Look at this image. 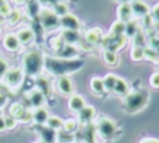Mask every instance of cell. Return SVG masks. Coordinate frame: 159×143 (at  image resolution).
<instances>
[{"mask_svg": "<svg viewBox=\"0 0 159 143\" xmlns=\"http://www.w3.org/2000/svg\"><path fill=\"white\" fill-rule=\"evenodd\" d=\"M84 65L82 60L77 58H62V57H43V66L47 71H50L53 75L60 76H67L68 73L76 72L81 70V67Z\"/></svg>", "mask_w": 159, "mask_h": 143, "instance_id": "obj_1", "label": "cell"}, {"mask_svg": "<svg viewBox=\"0 0 159 143\" xmlns=\"http://www.w3.org/2000/svg\"><path fill=\"white\" fill-rule=\"evenodd\" d=\"M149 101V93L145 90L134 91L132 93H128L124 98V108L129 113H135L143 109Z\"/></svg>", "mask_w": 159, "mask_h": 143, "instance_id": "obj_2", "label": "cell"}, {"mask_svg": "<svg viewBox=\"0 0 159 143\" xmlns=\"http://www.w3.org/2000/svg\"><path fill=\"white\" fill-rule=\"evenodd\" d=\"M24 71L30 76H39L43 67V56L40 51L32 50L24 55L22 57Z\"/></svg>", "mask_w": 159, "mask_h": 143, "instance_id": "obj_3", "label": "cell"}, {"mask_svg": "<svg viewBox=\"0 0 159 143\" xmlns=\"http://www.w3.org/2000/svg\"><path fill=\"white\" fill-rule=\"evenodd\" d=\"M36 20L41 29L45 31H53L56 29H60V17L55 14L53 10H50L48 7H41V11Z\"/></svg>", "mask_w": 159, "mask_h": 143, "instance_id": "obj_4", "label": "cell"}, {"mask_svg": "<svg viewBox=\"0 0 159 143\" xmlns=\"http://www.w3.org/2000/svg\"><path fill=\"white\" fill-rule=\"evenodd\" d=\"M101 42H102V45L106 50L116 52L125 45L127 37H125V35H112V34H109L108 36L102 37Z\"/></svg>", "mask_w": 159, "mask_h": 143, "instance_id": "obj_5", "label": "cell"}, {"mask_svg": "<svg viewBox=\"0 0 159 143\" xmlns=\"http://www.w3.org/2000/svg\"><path fill=\"white\" fill-rule=\"evenodd\" d=\"M22 80H24V70L19 67L9 68V71L2 77V82L9 88H17L22 83Z\"/></svg>", "mask_w": 159, "mask_h": 143, "instance_id": "obj_6", "label": "cell"}, {"mask_svg": "<svg viewBox=\"0 0 159 143\" xmlns=\"http://www.w3.org/2000/svg\"><path fill=\"white\" fill-rule=\"evenodd\" d=\"M116 123L108 118V117H102L97 121L96 123V131L103 137V138H109L114 134L116 132Z\"/></svg>", "mask_w": 159, "mask_h": 143, "instance_id": "obj_7", "label": "cell"}, {"mask_svg": "<svg viewBox=\"0 0 159 143\" xmlns=\"http://www.w3.org/2000/svg\"><path fill=\"white\" fill-rule=\"evenodd\" d=\"M10 114L16 121H20V122H24V123H27L32 119V113L30 111H27L24 107V104L19 103V102H15L10 106Z\"/></svg>", "mask_w": 159, "mask_h": 143, "instance_id": "obj_8", "label": "cell"}, {"mask_svg": "<svg viewBox=\"0 0 159 143\" xmlns=\"http://www.w3.org/2000/svg\"><path fill=\"white\" fill-rule=\"evenodd\" d=\"M35 129L37 131V133L43 143H56L57 142V132L55 129L46 127L43 124H37L35 127Z\"/></svg>", "mask_w": 159, "mask_h": 143, "instance_id": "obj_9", "label": "cell"}, {"mask_svg": "<svg viewBox=\"0 0 159 143\" xmlns=\"http://www.w3.org/2000/svg\"><path fill=\"white\" fill-rule=\"evenodd\" d=\"M60 27L62 30H71V31H80L81 29V22L80 20L72 15V14H67L62 17H60Z\"/></svg>", "mask_w": 159, "mask_h": 143, "instance_id": "obj_10", "label": "cell"}, {"mask_svg": "<svg viewBox=\"0 0 159 143\" xmlns=\"http://www.w3.org/2000/svg\"><path fill=\"white\" fill-rule=\"evenodd\" d=\"M117 16H118V20L124 22V24L132 21L133 20V11H132L130 4L129 2L119 4V6L117 9Z\"/></svg>", "mask_w": 159, "mask_h": 143, "instance_id": "obj_11", "label": "cell"}, {"mask_svg": "<svg viewBox=\"0 0 159 143\" xmlns=\"http://www.w3.org/2000/svg\"><path fill=\"white\" fill-rule=\"evenodd\" d=\"M130 7H132V11H133V16H137V17H144V16L149 15V12H150L149 6L142 0L132 1Z\"/></svg>", "mask_w": 159, "mask_h": 143, "instance_id": "obj_12", "label": "cell"}, {"mask_svg": "<svg viewBox=\"0 0 159 143\" xmlns=\"http://www.w3.org/2000/svg\"><path fill=\"white\" fill-rule=\"evenodd\" d=\"M2 46L7 50V51H11V52H15L20 48L21 44L16 36V34H6L2 39Z\"/></svg>", "mask_w": 159, "mask_h": 143, "instance_id": "obj_13", "label": "cell"}, {"mask_svg": "<svg viewBox=\"0 0 159 143\" xmlns=\"http://www.w3.org/2000/svg\"><path fill=\"white\" fill-rule=\"evenodd\" d=\"M27 99L30 102V104L34 107V108H40L42 107V104L45 103V96L43 93L37 90V88H34L31 90L29 93H27Z\"/></svg>", "mask_w": 159, "mask_h": 143, "instance_id": "obj_14", "label": "cell"}, {"mask_svg": "<svg viewBox=\"0 0 159 143\" xmlns=\"http://www.w3.org/2000/svg\"><path fill=\"white\" fill-rule=\"evenodd\" d=\"M57 88L62 95H72L73 83L68 76H60L57 78Z\"/></svg>", "mask_w": 159, "mask_h": 143, "instance_id": "obj_15", "label": "cell"}, {"mask_svg": "<svg viewBox=\"0 0 159 143\" xmlns=\"http://www.w3.org/2000/svg\"><path fill=\"white\" fill-rule=\"evenodd\" d=\"M36 86H37L36 88L40 90L45 97H48L52 95V86H51V82L47 77L41 76V75L36 76Z\"/></svg>", "mask_w": 159, "mask_h": 143, "instance_id": "obj_16", "label": "cell"}, {"mask_svg": "<svg viewBox=\"0 0 159 143\" xmlns=\"http://www.w3.org/2000/svg\"><path fill=\"white\" fill-rule=\"evenodd\" d=\"M16 36H17L21 45H27V44H31L34 41L35 32H34V29H31V27H24V29L17 31Z\"/></svg>", "mask_w": 159, "mask_h": 143, "instance_id": "obj_17", "label": "cell"}, {"mask_svg": "<svg viewBox=\"0 0 159 143\" xmlns=\"http://www.w3.org/2000/svg\"><path fill=\"white\" fill-rule=\"evenodd\" d=\"M84 41L89 45H97L102 41V31L98 27L89 29L84 32Z\"/></svg>", "mask_w": 159, "mask_h": 143, "instance_id": "obj_18", "label": "cell"}, {"mask_svg": "<svg viewBox=\"0 0 159 143\" xmlns=\"http://www.w3.org/2000/svg\"><path fill=\"white\" fill-rule=\"evenodd\" d=\"M94 114H96V109L93 106H84L78 112V121H80V123H83V124L89 123L93 119Z\"/></svg>", "mask_w": 159, "mask_h": 143, "instance_id": "obj_19", "label": "cell"}, {"mask_svg": "<svg viewBox=\"0 0 159 143\" xmlns=\"http://www.w3.org/2000/svg\"><path fill=\"white\" fill-rule=\"evenodd\" d=\"M86 106V102H84V98L80 95H72L70 97V101H68V107L71 111L73 112H80L83 107Z\"/></svg>", "mask_w": 159, "mask_h": 143, "instance_id": "obj_20", "label": "cell"}, {"mask_svg": "<svg viewBox=\"0 0 159 143\" xmlns=\"http://www.w3.org/2000/svg\"><path fill=\"white\" fill-rule=\"evenodd\" d=\"M62 40L67 45H73L80 41V32L78 31H71V30H62L61 35Z\"/></svg>", "mask_w": 159, "mask_h": 143, "instance_id": "obj_21", "label": "cell"}, {"mask_svg": "<svg viewBox=\"0 0 159 143\" xmlns=\"http://www.w3.org/2000/svg\"><path fill=\"white\" fill-rule=\"evenodd\" d=\"M48 112L46 108L40 107V108H35V111L32 112V119L37 123V124H45L48 119Z\"/></svg>", "mask_w": 159, "mask_h": 143, "instance_id": "obj_22", "label": "cell"}, {"mask_svg": "<svg viewBox=\"0 0 159 143\" xmlns=\"http://www.w3.org/2000/svg\"><path fill=\"white\" fill-rule=\"evenodd\" d=\"M112 92H114L116 95H119V96H127L129 93V86H128L127 81L120 78V77H118Z\"/></svg>", "mask_w": 159, "mask_h": 143, "instance_id": "obj_23", "label": "cell"}, {"mask_svg": "<svg viewBox=\"0 0 159 143\" xmlns=\"http://www.w3.org/2000/svg\"><path fill=\"white\" fill-rule=\"evenodd\" d=\"M26 9H27V14L36 20L40 11H41V5L37 2V0H27L26 1Z\"/></svg>", "mask_w": 159, "mask_h": 143, "instance_id": "obj_24", "label": "cell"}, {"mask_svg": "<svg viewBox=\"0 0 159 143\" xmlns=\"http://www.w3.org/2000/svg\"><path fill=\"white\" fill-rule=\"evenodd\" d=\"M77 53L78 51L76 50V47H73V45H67V44L58 51V55L62 58H76Z\"/></svg>", "mask_w": 159, "mask_h": 143, "instance_id": "obj_25", "label": "cell"}, {"mask_svg": "<svg viewBox=\"0 0 159 143\" xmlns=\"http://www.w3.org/2000/svg\"><path fill=\"white\" fill-rule=\"evenodd\" d=\"M91 90L93 91V93L96 95H102L106 90H104V85H103V80L99 77H93L91 80Z\"/></svg>", "mask_w": 159, "mask_h": 143, "instance_id": "obj_26", "label": "cell"}, {"mask_svg": "<svg viewBox=\"0 0 159 143\" xmlns=\"http://www.w3.org/2000/svg\"><path fill=\"white\" fill-rule=\"evenodd\" d=\"M138 29H139V26H138L137 21L132 20V21L127 22V24H125V31H124L125 37H134V36L139 32Z\"/></svg>", "mask_w": 159, "mask_h": 143, "instance_id": "obj_27", "label": "cell"}, {"mask_svg": "<svg viewBox=\"0 0 159 143\" xmlns=\"http://www.w3.org/2000/svg\"><path fill=\"white\" fill-rule=\"evenodd\" d=\"M117 76L114 73H107L102 80H103V85H104V90L106 91H113L114 85L117 82Z\"/></svg>", "mask_w": 159, "mask_h": 143, "instance_id": "obj_28", "label": "cell"}, {"mask_svg": "<svg viewBox=\"0 0 159 143\" xmlns=\"http://www.w3.org/2000/svg\"><path fill=\"white\" fill-rule=\"evenodd\" d=\"M103 60L109 66H116L118 63V56H117V53L116 52H112V51H108V50H104L103 51Z\"/></svg>", "mask_w": 159, "mask_h": 143, "instance_id": "obj_29", "label": "cell"}, {"mask_svg": "<svg viewBox=\"0 0 159 143\" xmlns=\"http://www.w3.org/2000/svg\"><path fill=\"white\" fill-rule=\"evenodd\" d=\"M57 142L60 143H73L75 142V136L73 133H68L66 131H60L57 132Z\"/></svg>", "mask_w": 159, "mask_h": 143, "instance_id": "obj_30", "label": "cell"}, {"mask_svg": "<svg viewBox=\"0 0 159 143\" xmlns=\"http://www.w3.org/2000/svg\"><path fill=\"white\" fill-rule=\"evenodd\" d=\"M68 9H70L68 5H67L65 1H61V2L56 4L52 10L55 11V14H56L58 17H62V16H65V15L68 14Z\"/></svg>", "mask_w": 159, "mask_h": 143, "instance_id": "obj_31", "label": "cell"}, {"mask_svg": "<svg viewBox=\"0 0 159 143\" xmlns=\"http://www.w3.org/2000/svg\"><path fill=\"white\" fill-rule=\"evenodd\" d=\"M124 31H125V24L119 21V20L113 22L111 26V34L112 35H124Z\"/></svg>", "mask_w": 159, "mask_h": 143, "instance_id": "obj_32", "label": "cell"}, {"mask_svg": "<svg viewBox=\"0 0 159 143\" xmlns=\"http://www.w3.org/2000/svg\"><path fill=\"white\" fill-rule=\"evenodd\" d=\"M63 131L68 132V133H73L75 131H77L78 128V121L73 119V118H70V119H66L63 121V126H62Z\"/></svg>", "mask_w": 159, "mask_h": 143, "instance_id": "obj_33", "label": "cell"}, {"mask_svg": "<svg viewBox=\"0 0 159 143\" xmlns=\"http://www.w3.org/2000/svg\"><path fill=\"white\" fill-rule=\"evenodd\" d=\"M46 123H47V127H50L52 129H60L63 126V121L60 117H56V116H50Z\"/></svg>", "mask_w": 159, "mask_h": 143, "instance_id": "obj_34", "label": "cell"}, {"mask_svg": "<svg viewBox=\"0 0 159 143\" xmlns=\"http://www.w3.org/2000/svg\"><path fill=\"white\" fill-rule=\"evenodd\" d=\"M6 19H7L9 25H11V26L19 24L20 20H21V12H20V10H11V12L9 14V16Z\"/></svg>", "mask_w": 159, "mask_h": 143, "instance_id": "obj_35", "label": "cell"}, {"mask_svg": "<svg viewBox=\"0 0 159 143\" xmlns=\"http://www.w3.org/2000/svg\"><path fill=\"white\" fill-rule=\"evenodd\" d=\"M130 57L134 61H140L142 58H144V47L133 46V48L130 51Z\"/></svg>", "mask_w": 159, "mask_h": 143, "instance_id": "obj_36", "label": "cell"}, {"mask_svg": "<svg viewBox=\"0 0 159 143\" xmlns=\"http://www.w3.org/2000/svg\"><path fill=\"white\" fill-rule=\"evenodd\" d=\"M144 58L154 62H159V53L152 47H144Z\"/></svg>", "mask_w": 159, "mask_h": 143, "instance_id": "obj_37", "label": "cell"}, {"mask_svg": "<svg viewBox=\"0 0 159 143\" xmlns=\"http://www.w3.org/2000/svg\"><path fill=\"white\" fill-rule=\"evenodd\" d=\"M7 71H9V63H7V61L2 56H0V80H2V77L5 76V73Z\"/></svg>", "mask_w": 159, "mask_h": 143, "instance_id": "obj_38", "label": "cell"}, {"mask_svg": "<svg viewBox=\"0 0 159 143\" xmlns=\"http://www.w3.org/2000/svg\"><path fill=\"white\" fill-rule=\"evenodd\" d=\"M5 124H6V129H14L17 124V121L14 117L9 116V117H5Z\"/></svg>", "mask_w": 159, "mask_h": 143, "instance_id": "obj_39", "label": "cell"}, {"mask_svg": "<svg viewBox=\"0 0 159 143\" xmlns=\"http://www.w3.org/2000/svg\"><path fill=\"white\" fill-rule=\"evenodd\" d=\"M149 83H150L152 87H154V88H159V72H155V73H153V75L150 76V78H149Z\"/></svg>", "mask_w": 159, "mask_h": 143, "instance_id": "obj_40", "label": "cell"}, {"mask_svg": "<svg viewBox=\"0 0 159 143\" xmlns=\"http://www.w3.org/2000/svg\"><path fill=\"white\" fill-rule=\"evenodd\" d=\"M61 1H65V0H37V2L40 5H43V6H55L56 4L61 2Z\"/></svg>", "mask_w": 159, "mask_h": 143, "instance_id": "obj_41", "label": "cell"}, {"mask_svg": "<svg viewBox=\"0 0 159 143\" xmlns=\"http://www.w3.org/2000/svg\"><path fill=\"white\" fill-rule=\"evenodd\" d=\"M153 20L155 22H159V4L153 7Z\"/></svg>", "mask_w": 159, "mask_h": 143, "instance_id": "obj_42", "label": "cell"}, {"mask_svg": "<svg viewBox=\"0 0 159 143\" xmlns=\"http://www.w3.org/2000/svg\"><path fill=\"white\" fill-rule=\"evenodd\" d=\"M6 101H7V99H6V97L0 92V109L6 104Z\"/></svg>", "mask_w": 159, "mask_h": 143, "instance_id": "obj_43", "label": "cell"}, {"mask_svg": "<svg viewBox=\"0 0 159 143\" xmlns=\"http://www.w3.org/2000/svg\"><path fill=\"white\" fill-rule=\"evenodd\" d=\"M139 143H159V141L154 138H145V139H142Z\"/></svg>", "mask_w": 159, "mask_h": 143, "instance_id": "obj_44", "label": "cell"}, {"mask_svg": "<svg viewBox=\"0 0 159 143\" xmlns=\"http://www.w3.org/2000/svg\"><path fill=\"white\" fill-rule=\"evenodd\" d=\"M5 129H6L5 118H4V117H1V118H0V132H2V131H5Z\"/></svg>", "mask_w": 159, "mask_h": 143, "instance_id": "obj_45", "label": "cell"}, {"mask_svg": "<svg viewBox=\"0 0 159 143\" xmlns=\"http://www.w3.org/2000/svg\"><path fill=\"white\" fill-rule=\"evenodd\" d=\"M16 5H24V4H26V1L27 0H12Z\"/></svg>", "mask_w": 159, "mask_h": 143, "instance_id": "obj_46", "label": "cell"}, {"mask_svg": "<svg viewBox=\"0 0 159 143\" xmlns=\"http://www.w3.org/2000/svg\"><path fill=\"white\" fill-rule=\"evenodd\" d=\"M117 1H120V4H123V2H132V1H134V0H117Z\"/></svg>", "mask_w": 159, "mask_h": 143, "instance_id": "obj_47", "label": "cell"}, {"mask_svg": "<svg viewBox=\"0 0 159 143\" xmlns=\"http://www.w3.org/2000/svg\"><path fill=\"white\" fill-rule=\"evenodd\" d=\"M155 37L159 40V30H158V32H157V35H155Z\"/></svg>", "mask_w": 159, "mask_h": 143, "instance_id": "obj_48", "label": "cell"}, {"mask_svg": "<svg viewBox=\"0 0 159 143\" xmlns=\"http://www.w3.org/2000/svg\"><path fill=\"white\" fill-rule=\"evenodd\" d=\"M1 117H2V111L0 109V118H1Z\"/></svg>", "mask_w": 159, "mask_h": 143, "instance_id": "obj_49", "label": "cell"}, {"mask_svg": "<svg viewBox=\"0 0 159 143\" xmlns=\"http://www.w3.org/2000/svg\"><path fill=\"white\" fill-rule=\"evenodd\" d=\"M35 143H43L42 141H39V142H35Z\"/></svg>", "mask_w": 159, "mask_h": 143, "instance_id": "obj_50", "label": "cell"}, {"mask_svg": "<svg viewBox=\"0 0 159 143\" xmlns=\"http://www.w3.org/2000/svg\"><path fill=\"white\" fill-rule=\"evenodd\" d=\"M0 34H1V25H0Z\"/></svg>", "mask_w": 159, "mask_h": 143, "instance_id": "obj_51", "label": "cell"}]
</instances>
